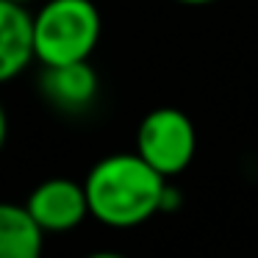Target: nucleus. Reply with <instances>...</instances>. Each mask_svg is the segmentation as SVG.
<instances>
[{
    "label": "nucleus",
    "instance_id": "obj_1",
    "mask_svg": "<svg viewBox=\"0 0 258 258\" xmlns=\"http://www.w3.org/2000/svg\"><path fill=\"white\" fill-rule=\"evenodd\" d=\"M84 189L89 217L108 228H136L164 211L167 178L139 153H114L89 169Z\"/></svg>",
    "mask_w": 258,
    "mask_h": 258
},
{
    "label": "nucleus",
    "instance_id": "obj_2",
    "mask_svg": "<svg viewBox=\"0 0 258 258\" xmlns=\"http://www.w3.org/2000/svg\"><path fill=\"white\" fill-rule=\"evenodd\" d=\"M103 34L92 0H47L34 14V53L42 67L89 61Z\"/></svg>",
    "mask_w": 258,
    "mask_h": 258
},
{
    "label": "nucleus",
    "instance_id": "obj_3",
    "mask_svg": "<svg viewBox=\"0 0 258 258\" xmlns=\"http://www.w3.org/2000/svg\"><path fill=\"white\" fill-rule=\"evenodd\" d=\"M195 150H197L195 122L180 108H172V106L153 108L139 122L136 153L153 169H158L164 178L183 172L195 158Z\"/></svg>",
    "mask_w": 258,
    "mask_h": 258
},
{
    "label": "nucleus",
    "instance_id": "obj_4",
    "mask_svg": "<svg viewBox=\"0 0 258 258\" xmlns=\"http://www.w3.org/2000/svg\"><path fill=\"white\" fill-rule=\"evenodd\" d=\"M25 208L45 233H70L89 217L84 183L73 178H47L25 200Z\"/></svg>",
    "mask_w": 258,
    "mask_h": 258
},
{
    "label": "nucleus",
    "instance_id": "obj_5",
    "mask_svg": "<svg viewBox=\"0 0 258 258\" xmlns=\"http://www.w3.org/2000/svg\"><path fill=\"white\" fill-rule=\"evenodd\" d=\"M34 58V14L23 3L0 0V84L17 78Z\"/></svg>",
    "mask_w": 258,
    "mask_h": 258
},
{
    "label": "nucleus",
    "instance_id": "obj_6",
    "mask_svg": "<svg viewBox=\"0 0 258 258\" xmlns=\"http://www.w3.org/2000/svg\"><path fill=\"white\" fill-rule=\"evenodd\" d=\"M42 95L61 111H84L97 97V75L89 61L42 67Z\"/></svg>",
    "mask_w": 258,
    "mask_h": 258
},
{
    "label": "nucleus",
    "instance_id": "obj_7",
    "mask_svg": "<svg viewBox=\"0 0 258 258\" xmlns=\"http://www.w3.org/2000/svg\"><path fill=\"white\" fill-rule=\"evenodd\" d=\"M45 230L25 206L0 203V258H42Z\"/></svg>",
    "mask_w": 258,
    "mask_h": 258
},
{
    "label": "nucleus",
    "instance_id": "obj_8",
    "mask_svg": "<svg viewBox=\"0 0 258 258\" xmlns=\"http://www.w3.org/2000/svg\"><path fill=\"white\" fill-rule=\"evenodd\" d=\"M6 134H9V122H6V108H3V103H0V150H3V145H6Z\"/></svg>",
    "mask_w": 258,
    "mask_h": 258
},
{
    "label": "nucleus",
    "instance_id": "obj_9",
    "mask_svg": "<svg viewBox=\"0 0 258 258\" xmlns=\"http://www.w3.org/2000/svg\"><path fill=\"white\" fill-rule=\"evenodd\" d=\"M86 258H125V255H119V252H108V250H100V252H92V255H86Z\"/></svg>",
    "mask_w": 258,
    "mask_h": 258
},
{
    "label": "nucleus",
    "instance_id": "obj_10",
    "mask_svg": "<svg viewBox=\"0 0 258 258\" xmlns=\"http://www.w3.org/2000/svg\"><path fill=\"white\" fill-rule=\"evenodd\" d=\"M183 6H208V3H217V0H178Z\"/></svg>",
    "mask_w": 258,
    "mask_h": 258
},
{
    "label": "nucleus",
    "instance_id": "obj_11",
    "mask_svg": "<svg viewBox=\"0 0 258 258\" xmlns=\"http://www.w3.org/2000/svg\"><path fill=\"white\" fill-rule=\"evenodd\" d=\"M14 3H23V6H28V3H34V0H14Z\"/></svg>",
    "mask_w": 258,
    "mask_h": 258
}]
</instances>
